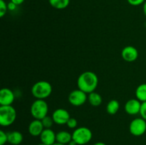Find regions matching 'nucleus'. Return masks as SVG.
Instances as JSON below:
<instances>
[{
  "instance_id": "nucleus-2",
  "label": "nucleus",
  "mask_w": 146,
  "mask_h": 145,
  "mask_svg": "<svg viewBox=\"0 0 146 145\" xmlns=\"http://www.w3.org/2000/svg\"><path fill=\"white\" fill-rule=\"evenodd\" d=\"M52 92V86L48 82L41 80L36 82L31 88V94L36 99L44 100Z\"/></svg>"
},
{
  "instance_id": "nucleus-3",
  "label": "nucleus",
  "mask_w": 146,
  "mask_h": 145,
  "mask_svg": "<svg viewBox=\"0 0 146 145\" xmlns=\"http://www.w3.org/2000/svg\"><path fill=\"white\" fill-rule=\"evenodd\" d=\"M17 111L11 105L0 107V125L9 127L12 125L17 118Z\"/></svg>"
},
{
  "instance_id": "nucleus-18",
  "label": "nucleus",
  "mask_w": 146,
  "mask_h": 145,
  "mask_svg": "<svg viewBox=\"0 0 146 145\" xmlns=\"http://www.w3.org/2000/svg\"><path fill=\"white\" fill-rule=\"evenodd\" d=\"M120 109V103L116 100H112L110 101L106 106V112L111 115H115Z\"/></svg>"
},
{
  "instance_id": "nucleus-17",
  "label": "nucleus",
  "mask_w": 146,
  "mask_h": 145,
  "mask_svg": "<svg viewBox=\"0 0 146 145\" xmlns=\"http://www.w3.org/2000/svg\"><path fill=\"white\" fill-rule=\"evenodd\" d=\"M135 96L141 102H146V83L141 84L135 90Z\"/></svg>"
},
{
  "instance_id": "nucleus-25",
  "label": "nucleus",
  "mask_w": 146,
  "mask_h": 145,
  "mask_svg": "<svg viewBox=\"0 0 146 145\" xmlns=\"http://www.w3.org/2000/svg\"><path fill=\"white\" fill-rule=\"evenodd\" d=\"M128 4L134 6V7H137V6H140L141 4H143L146 0H127Z\"/></svg>"
},
{
  "instance_id": "nucleus-13",
  "label": "nucleus",
  "mask_w": 146,
  "mask_h": 145,
  "mask_svg": "<svg viewBox=\"0 0 146 145\" xmlns=\"http://www.w3.org/2000/svg\"><path fill=\"white\" fill-rule=\"evenodd\" d=\"M44 129L45 128L43 125L41 120L36 119H34L32 122H31L28 127L29 132L33 136H40Z\"/></svg>"
},
{
  "instance_id": "nucleus-31",
  "label": "nucleus",
  "mask_w": 146,
  "mask_h": 145,
  "mask_svg": "<svg viewBox=\"0 0 146 145\" xmlns=\"http://www.w3.org/2000/svg\"><path fill=\"white\" fill-rule=\"evenodd\" d=\"M53 145H66V144H60V143H58V142H56V143L54 144Z\"/></svg>"
},
{
  "instance_id": "nucleus-26",
  "label": "nucleus",
  "mask_w": 146,
  "mask_h": 145,
  "mask_svg": "<svg viewBox=\"0 0 146 145\" xmlns=\"http://www.w3.org/2000/svg\"><path fill=\"white\" fill-rule=\"evenodd\" d=\"M7 7H8V10H9V11H14L17 9V5L14 4V3H13L12 1H10V2L7 4Z\"/></svg>"
},
{
  "instance_id": "nucleus-12",
  "label": "nucleus",
  "mask_w": 146,
  "mask_h": 145,
  "mask_svg": "<svg viewBox=\"0 0 146 145\" xmlns=\"http://www.w3.org/2000/svg\"><path fill=\"white\" fill-rule=\"evenodd\" d=\"M39 136L41 142L47 145H53L56 142V134L51 129H44Z\"/></svg>"
},
{
  "instance_id": "nucleus-21",
  "label": "nucleus",
  "mask_w": 146,
  "mask_h": 145,
  "mask_svg": "<svg viewBox=\"0 0 146 145\" xmlns=\"http://www.w3.org/2000/svg\"><path fill=\"white\" fill-rule=\"evenodd\" d=\"M8 11L7 4L4 0H0V17L2 18Z\"/></svg>"
},
{
  "instance_id": "nucleus-7",
  "label": "nucleus",
  "mask_w": 146,
  "mask_h": 145,
  "mask_svg": "<svg viewBox=\"0 0 146 145\" xmlns=\"http://www.w3.org/2000/svg\"><path fill=\"white\" fill-rule=\"evenodd\" d=\"M68 102L74 106L78 107L84 105L88 100V95L84 91L80 89L74 90L70 92L68 95Z\"/></svg>"
},
{
  "instance_id": "nucleus-20",
  "label": "nucleus",
  "mask_w": 146,
  "mask_h": 145,
  "mask_svg": "<svg viewBox=\"0 0 146 145\" xmlns=\"http://www.w3.org/2000/svg\"><path fill=\"white\" fill-rule=\"evenodd\" d=\"M41 122H42V124L45 129H51V127L53 126V124L54 123L52 117L48 116V115L43 118L41 119Z\"/></svg>"
},
{
  "instance_id": "nucleus-28",
  "label": "nucleus",
  "mask_w": 146,
  "mask_h": 145,
  "mask_svg": "<svg viewBox=\"0 0 146 145\" xmlns=\"http://www.w3.org/2000/svg\"><path fill=\"white\" fill-rule=\"evenodd\" d=\"M143 11L144 15L146 16V1L143 4Z\"/></svg>"
},
{
  "instance_id": "nucleus-6",
  "label": "nucleus",
  "mask_w": 146,
  "mask_h": 145,
  "mask_svg": "<svg viewBox=\"0 0 146 145\" xmlns=\"http://www.w3.org/2000/svg\"><path fill=\"white\" fill-rule=\"evenodd\" d=\"M129 131L135 136L143 135L146 132V120L142 117L134 119L130 123Z\"/></svg>"
},
{
  "instance_id": "nucleus-22",
  "label": "nucleus",
  "mask_w": 146,
  "mask_h": 145,
  "mask_svg": "<svg viewBox=\"0 0 146 145\" xmlns=\"http://www.w3.org/2000/svg\"><path fill=\"white\" fill-rule=\"evenodd\" d=\"M8 142V134L3 130L0 131V145H4Z\"/></svg>"
},
{
  "instance_id": "nucleus-30",
  "label": "nucleus",
  "mask_w": 146,
  "mask_h": 145,
  "mask_svg": "<svg viewBox=\"0 0 146 145\" xmlns=\"http://www.w3.org/2000/svg\"><path fill=\"white\" fill-rule=\"evenodd\" d=\"M94 145H107L106 144L104 143V142H96V143L94 144Z\"/></svg>"
},
{
  "instance_id": "nucleus-23",
  "label": "nucleus",
  "mask_w": 146,
  "mask_h": 145,
  "mask_svg": "<svg viewBox=\"0 0 146 145\" xmlns=\"http://www.w3.org/2000/svg\"><path fill=\"white\" fill-rule=\"evenodd\" d=\"M66 125L68 128H70V129H76L77 125H78V122H77V120L75 118L71 117L68 119V122H67Z\"/></svg>"
},
{
  "instance_id": "nucleus-24",
  "label": "nucleus",
  "mask_w": 146,
  "mask_h": 145,
  "mask_svg": "<svg viewBox=\"0 0 146 145\" xmlns=\"http://www.w3.org/2000/svg\"><path fill=\"white\" fill-rule=\"evenodd\" d=\"M140 115H141V117L143 118L145 120H146V102H142V104H141Z\"/></svg>"
},
{
  "instance_id": "nucleus-32",
  "label": "nucleus",
  "mask_w": 146,
  "mask_h": 145,
  "mask_svg": "<svg viewBox=\"0 0 146 145\" xmlns=\"http://www.w3.org/2000/svg\"><path fill=\"white\" fill-rule=\"evenodd\" d=\"M38 145H47V144H44V143H42V142H41V143L38 144Z\"/></svg>"
},
{
  "instance_id": "nucleus-16",
  "label": "nucleus",
  "mask_w": 146,
  "mask_h": 145,
  "mask_svg": "<svg viewBox=\"0 0 146 145\" xmlns=\"http://www.w3.org/2000/svg\"><path fill=\"white\" fill-rule=\"evenodd\" d=\"M88 101L94 107H98L101 105L103 101V98L100 94L97 93L95 91L91 92L88 95Z\"/></svg>"
},
{
  "instance_id": "nucleus-14",
  "label": "nucleus",
  "mask_w": 146,
  "mask_h": 145,
  "mask_svg": "<svg viewBox=\"0 0 146 145\" xmlns=\"http://www.w3.org/2000/svg\"><path fill=\"white\" fill-rule=\"evenodd\" d=\"M24 139L23 134L19 131H13L8 133V142L12 145H19Z\"/></svg>"
},
{
  "instance_id": "nucleus-5",
  "label": "nucleus",
  "mask_w": 146,
  "mask_h": 145,
  "mask_svg": "<svg viewBox=\"0 0 146 145\" xmlns=\"http://www.w3.org/2000/svg\"><path fill=\"white\" fill-rule=\"evenodd\" d=\"M93 136L92 132L86 127L76 128L72 133V139L78 145H85L90 142Z\"/></svg>"
},
{
  "instance_id": "nucleus-11",
  "label": "nucleus",
  "mask_w": 146,
  "mask_h": 145,
  "mask_svg": "<svg viewBox=\"0 0 146 145\" xmlns=\"http://www.w3.org/2000/svg\"><path fill=\"white\" fill-rule=\"evenodd\" d=\"M142 102L138 99H131L126 102L125 105V110L128 115H136L140 114Z\"/></svg>"
},
{
  "instance_id": "nucleus-27",
  "label": "nucleus",
  "mask_w": 146,
  "mask_h": 145,
  "mask_svg": "<svg viewBox=\"0 0 146 145\" xmlns=\"http://www.w3.org/2000/svg\"><path fill=\"white\" fill-rule=\"evenodd\" d=\"M24 1H25V0H11V1H12L13 3H14L15 4H17V6L21 5V4H23V3H24Z\"/></svg>"
},
{
  "instance_id": "nucleus-10",
  "label": "nucleus",
  "mask_w": 146,
  "mask_h": 145,
  "mask_svg": "<svg viewBox=\"0 0 146 145\" xmlns=\"http://www.w3.org/2000/svg\"><path fill=\"white\" fill-rule=\"evenodd\" d=\"M121 55H122L123 59L126 62H134L138 58V51L135 47L128 45L122 50Z\"/></svg>"
},
{
  "instance_id": "nucleus-8",
  "label": "nucleus",
  "mask_w": 146,
  "mask_h": 145,
  "mask_svg": "<svg viewBox=\"0 0 146 145\" xmlns=\"http://www.w3.org/2000/svg\"><path fill=\"white\" fill-rule=\"evenodd\" d=\"M52 118L55 124L58 125H66L67 122L71 118V117L69 112L66 109L58 108L53 112Z\"/></svg>"
},
{
  "instance_id": "nucleus-29",
  "label": "nucleus",
  "mask_w": 146,
  "mask_h": 145,
  "mask_svg": "<svg viewBox=\"0 0 146 145\" xmlns=\"http://www.w3.org/2000/svg\"><path fill=\"white\" fill-rule=\"evenodd\" d=\"M68 145H78V144H77V143L75 142V141H74L72 139V140H71V142H70L69 143H68Z\"/></svg>"
},
{
  "instance_id": "nucleus-15",
  "label": "nucleus",
  "mask_w": 146,
  "mask_h": 145,
  "mask_svg": "<svg viewBox=\"0 0 146 145\" xmlns=\"http://www.w3.org/2000/svg\"><path fill=\"white\" fill-rule=\"evenodd\" d=\"M72 140V134L67 131H60L56 134V142L63 144H68Z\"/></svg>"
},
{
  "instance_id": "nucleus-19",
  "label": "nucleus",
  "mask_w": 146,
  "mask_h": 145,
  "mask_svg": "<svg viewBox=\"0 0 146 145\" xmlns=\"http://www.w3.org/2000/svg\"><path fill=\"white\" fill-rule=\"evenodd\" d=\"M49 4L56 9H64L70 4V0H48Z\"/></svg>"
},
{
  "instance_id": "nucleus-1",
  "label": "nucleus",
  "mask_w": 146,
  "mask_h": 145,
  "mask_svg": "<svg viewBox=\"0 0 146 145\" xmlns=\"http://www.w3.org/2000/svg\"><path fill=\"white\" fill-rule=\"evenodd\" d=\"M98 84V78L96 74L91 71L82 72L77 80L78 88L86 93L94 92Z\"/></svg>"
},
{
  "instance_id": "nucleus-4",
  "label": "nucleus",
  "mask_w": 146,
  "mask_h": 145,
  "mask_svg": "<svg viewBox=\"0 0 146 145\" xmlns=\"http://www.w3.org/2000/svg\"><path fill=\"white\" fill-rule=\"evenodd\" d=\"M48 112V106L44 100L36 99L31 106V114L36 119H41L47 116Z\"/></svg>"
},
{
  "instance_id": "nucleus-9",
  "label": "nucleus",
  "mask_w": 146,
  "mask_h": 145,
  "mask_svg": "<svg viewBox=\"0 0 146 145\" xmlns=\"http://www.w3.org/2000/svg\"><path fill=\"white\" fill-rule=\"evenodd\" d=\"M15 100V95L11 89L4 88L0 91V105L1 106L11 105Z\"/></svg>"
}]
</instances>
